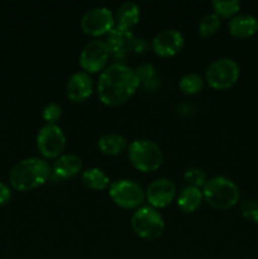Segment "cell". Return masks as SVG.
<instances>
[{
    "mask_svg": "<svg viewBox=\"0 0 258 259\" xmlns=\"http://www.w3.org/2000/svg\"><path fill=\"white\" fill-rule=\"evenodd\" d=\"M139 83L136 70L124 62L116 61L100 72L98 81L99 99L105 105H120L132 98Z\"/></svg>",
    "mask_w": 258,
    "mask_h": 259,
    "instance_id": "obj_1",
    "label": "cell"
},
{
    "mask_svg": "<svg viewBox=\"0 0 258 259\" xmlns=\"http://www.w3.org/2000/svg\"><path fill=\"white\" fill-rule=\"evenodd\" d=\"M51 166L45 158L28 157L14 164L9 174V182L18 191H29L47 181Z\"/></svg>",
    "mask_w": 258,
    "mask_h": 259,
    "instance_id": "obj_2",
    "label": "cell"
},
{
    "mask_svg": "<svg viewBox=\"0 0 258 259\" xmlns=\"http://www.w3.org/2000/svg\"><path fill=\"white\" fill-rule=\"evenodd\" d=\"M202 195L210 206L225 210L235 206L240 199L239 187L225 176H214L202 187Z\"/></svg>",
    "mask_w": 258,
    "mask_h": 259,
    "instance_id": "obj_3",
    "label": "cell"
},
{
    "mask_svg": "<svg viewBox=\"0 0 258 259\" xmlns=\"http://www.w3.org/2000/svg\"><path fill=\"white\" fill-rule=\"evenodd\" d=\"M128 157L139 171L152 172L159 168L163 162V153L158 144L148 138L134 139L128 146Z\"/></svg>",
    "mask_w": 258,
    "mask_h": 259,
    "instance_id": "obj_4",
    "label": "cell"
},
{
    "mask_svg": "<svg viewBox=\"0 0 258 259\" xmlns=\"http://www.w3.org/2000/svg\"><path fill=\"white\" fill-rule=\"evenodd\" d=\"M131 225L137 235L149 240L159 238L164 230L163 217L152 206L136 209L131 218Z\"/></svg>",
    "mask_w": 258,
    "mask_h": 259,
    "instance_id": "obj_5",
    "label": "cell"
},
{
    "mask_svg": "<svg viewBox=\"0 0 258 259\" xmlns=\"http://www.w3.org/2000/svg\"><path fill=\"white\" fill-rule=\"evenodd\" d=\"M239 75L240 67L237 61L229 57H222L207 66L205 80L211 88L224 90L232 88L238 81Z\"/></svg>",
    "mask_w": 258,
    "mask_h": 259,
    "instance_id": "obj_6",
    "label": "cell"
},
{
    "mask_svg": "<svg viewBox=\"0 0 258 259\" xmlns=\"http://www.w3.org/2000/svg\"><path fill=\"white\" fill-rule=\"evenodd\" d=\"M109 196L118 206L124 209H138L146 199V191L138 182L120 179L110 184Z\"/></svg>",
    "mask_w": 258,
    "mask_h": 259,
    "instance_id": "obj_7",
    "label": "cell"
},
{
    "mask_svg": "<svg viewBox=\"0 0 258 259\" xmlns=\"http://www.w3.org/2000/svg\"><path fill=\"white\" fill-rule=\"evenodd\" d=\"M66 146V136L57 124L46 123L37 134V148L45 158H57Z\"/></svg>",
    "mask_w": 258,
    "mask_h": 259,
    "instance_id": "obj_8",
    "label": "cell"
},
{
    "mask_svg": "<svg viewBox=\"0 0 258 259\" xmlns=\"http://www.w3.org/2000/svg\"><path fill=\"white\" fill-rule=\"evenodd\" d=\"M81 29L91 35L108 34L115 27L114 13L108 7H95L83 13L80 20Z\"/></svg>",
    "mask_w": 258,
    "mask_h": 259,
    "instance_id": "obj_9",
    "label": "cell"
},
{
    "mask_svg": "<svg viewBox=\"0 0 258 259\" xmlns=\"http://www.w3.org/2000/svg\"><path fill=\"white\" fill-rule=\"evenodd\" d=\"M110 52L106 46L105 40L94 39L86 43L85 47L81 50L78 62L85 72H99L106 67Z\"/></svg>",
    "mask_w": 258,
    "mask_h": 259,
    "instance_id": "obj_10",
    "label": "cell"
},
{
    "mask_svg": "<svg viewBox=\"0 0 258 259\" xmlns=\"http://www.w3.org/2000/svg\"><path fill=\"white\" fill-rule=\"evenodd\" d=\"M177 194L176 185L172 180L167 177H159L153 180L146 190V199L149 202V206L166 207L175 200Z\"/></svg>",
    "mask_w": 258,
    "mask_h": 259,
    "instance_id": "obj_11",
    "label": "cell"
},
{
    "mask_svg": "<svg viewBox=\"0 0 258 259\" xmlns=\"http://www.w3.org/2000/svg\"><path fill=\"white\" fill-rule=\"evenodd\" d=\"M185 43L184 34L179 29L167 28L159 30L151 42L152 50L161 57H172L182 50Z\"/></svg>",
    "mask_w": 258,
    "mask_h": 259,
    "instance_id": "obj_12",
    "label": "cell"
},
{
    "mask_svg": "<svg viewBox=\"0 0 258 259\" xmlns=\"http://www.w3.org/2000/svg\"><path fill=\"white\" fill-rule=\"evenodd\" d=\"M134 35L132 30L123 29V28L114 27L110 32L106 34L105 43L109 48L110 56H113L115 60H123L132 52V42H133Z\"/></svg>",
    "mask_w": 258,
    "mask_h": 259,
    "instance_id": "obj_13",
    "label": "cell"
},
{
    "mask_svg": "<svg viewBox=\"0 0 258 259\" xmlns=\"http://www.w3.org/2000/svg\"><path fill=\"white\" fill-rule=\"evenodd\" d=\"M94 91V81L85 71H76L70 76L66 85V94L70 100L78 103L88 99Z\"/></svg>",
    "mask_w": 258,
    "mask_h": 259,
    "instance_id": "obj_14",
    "label": "cell"
},
{
    "mask_svg": "<svg viewBox=\"0 0 258 259\" xmlns=\"http://www.w3.org/2000/svg\"><path fill=\"white\" fill-rule=\"evenodd\" d=\"M229 33L238 38H249L258 32V19L249 13H240L230 18Z\"/></svg>",
    "mask_w": 258,
    "mask_h": 259,
    "instance_id": "obj_15",
    "label": "cell"
},
{
    "mask_svg": "<svg viewBox=\"0 0 258 259\" xmlns=\"http://www.w3.org/2000/svg\"><path fill=\"white\" fill-rule=\"evenodd\" d=\"M53 174L60 179H71L82 169V159L77 154H61L53 162Z\"/></svg>",
    "mask_w": 258,
    "mask_h": 259,
    "instance_id": "obj_16",
    "label": "cell"
},
{
    "mask_svg": "<svg viewBox=\"0 0 258 259\" xmlns=\"http://www.w3.org/2000/svg\"><path fill=\"white\" fill-rule=\"evenodd\" d=\"M141 18V8L136 2H124L116 8L114 13L115 27L129 29L139 22Z\"/></svg>",
    "mask_w": 258,
    "mask_h": 259,
    "instance_id": "obj_17",
    "label": "cell"
},
{
    "mask_svg": "<svg viewBox=\"0 0 258 259\" xmlns=\"http://www.w3.org/2000/svg\"><path fill=\"white\" fill-rule=\"evenodd\" d=\"M128 141L124 136L118 133H106L99 138L98 147L104 154L116 156L128 149Z\"/></svg>",
    "mask_w": 258,
    "mask_h": 259,
    "instance_id": "obj_18",
    "label": "cell"
},
{
    "mask_svg": "<svg viewBox=\"0 0 258 259\" xmlns=\"http://www.w3.org/2000/svg\"><path fill=\"white\" fill-rule=\"evenodd\" d=\"M204 195L202 190L195 186H186L181 190L180 195L177 196V206L185 212H192L200 206Z\"/></svg>",
    "mask_w": 258,
    "mask_h": 259,
    "instance_id": "obj_19",
    "label": "cell"
},
{
    "mask_svg": "<svg viewBox=\"0 0 258 259\" xmlns=\"http://www.w3.org/2000/svg\"><path fill=\"white\" fill-rule=\"evenodd\" d=\"M81 180L89 189L96 190V191L105 190L111 184L110 177L98 167H91V168L85 169L81 175Z\"/></svg>",
    "mask_w": 258,
    "mask_h": 259,
    "instance_id": "obj_20",
    "label": "cell"
},
{
    "mask_svg": "<svg viewBox=\"0 0 258 259\" xmlns=\"http://www.w3.org/2000/svg\"><path fill=\"white\" fill-rule=\"evenodd\" d=\"M179 88L184 94L194 95V94L200 93L204 88V77L200 73L189 72L180 78Z\"/></svg>",
    "mask_w": 258,
    "mask_h": 259,
    "instance_id": "obj_21",
    "label": "cell"
},
{
    "mask_svg": "<svg viewBox=\"0 0 258 259\" xmlns=\"http://www.w3.org/2000/svg\"><path fill=\"white\" fill-rule=\"evenodd\" d=\"M220 28V17L214 12L206 13L199 23V33L201 37L207 38L218 32Z\"/></svg>",
    "mask_w": 258,
    "mask_h": 259,
    "instance_id": "obj_22",
    "label": "cell"
},
{
    "mask_svg": "<svg viewBox=\"0 0 258 259\" xmlns=\"http://www.w3.org/2000/svg\"><path fill=\"white\" fill-rule=\"evenodd\" d=\"M214 13L223 18H233L240 9L239 0H212Z\"/></svg>",
    "mask_w": 258,
    "mask_h": 259,
    "instance_id": "obj_23",
    "label": "cell"
},
{
    "mask_svg": "<svg viewBox=\"0 0 258 259\" xmlns=\"http://www.w3.org/2000/svg\"><path fill=\"white\" fill-rule=\"evenodd\" d=\"M184 179L189 182L190 186L199 187V189L204 187V185L207 181L206 174L197 167H189V168L185 169Z\"/></svg>",
    "mask_w": 258,
    "mask_h": 259,
    "instance_id": "obj_24",
    "label": "cell"
},
{
    "mask_svg": "<svg viewBox=\"0 0 258 259\" xmlns=\"http://www.w3.org/2000/svg\"><path fill=\"white\" fill-rule=\"evenodd\" d=\"M62 115V106L56 101H51L43 108L42 116L48 124H56V121Z\"/></svg>",
    "mask_w": 258,
    "mask_h": 259,
    "instance_id": "obj_25",
    "label": "cell"
},
{
    "mask_svg": "<svg viewBox=\"0 0 258 259\" xmlns=\"http://www.w3.org/2000/svg\"><path fill=\"white\" fill-rule=\"evenodd\" d=\"M136 73L139 82L149 83L151 81H154V76H156V67H154L153 63L143 62L136 68Z\"/></svg>",
    "mask_w": 258,
    "mask_h": 259,
    "instance_id": "obj_26",
    "label": "cell"
},
{
    "mask_svg": "<svg viewBox=\"0 0 258 259\" xmlns=\"http://www.w3.org/2000/svg\"><path fill=\"white\" fill-rule=\"evenodd\" d=\"M240 212L245 219L258 224V202L254 200H245L240 204Z\"/></svg>",
    "mask_w": 258,
    "mask_h": 259,
    "instance_id": "obj_27",
    "label": "cell"
},
{
    "mask_svg": "<svg viewBox=\"0 0 258 259\" xmlns=\"http://www.w3.org/2000/svg\"><path fill=\"white\" fill-rule=\"evenodd\" d=\"M148 48H149V43L146 38L134 35L133 42H132V52L144 53L146 51H148Z\"/></svg>",
    "mask_w": 258,
    "mask_h": 259,
    "instance_id": "obj_28",
    "label": "cell"
},
{
    "mask_svg": "<svg viewBox=\"0 0 258 259\" xmlns=\"http://www.w3.org/2000/svg\"><path fill=\"white\" fill-rule=\"evenodd\" d=\"M12 199V190L7 184L0 181V206H4Z\"/></svg>",
    "mask_w": 258,
    "mask_h": 259,
    "instance_id": "obj_29",
    "label": "cell"
}]
</instances>
